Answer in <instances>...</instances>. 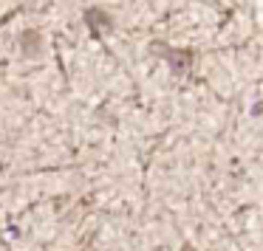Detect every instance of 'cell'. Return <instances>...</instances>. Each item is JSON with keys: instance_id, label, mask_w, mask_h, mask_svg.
Returning a JSON list of instances; mask_svg holds the SVG:
<instances>
[{"instance_id": "obj_1", "label": "cell", "mask_w": 263, "mask_h": 251, "mask_svg": "<svg viewBox=\"0 0 263 251\" xmlns=\"http://www.w3.org/2000/svg\"><path fill=\"white\" fill-rule=\"evenodd\" d=\"M85 20H88V26L93 29V37H99V26H105V29H110V26H114V20H110L105 12H99V9H88Z\"/></svg>"}, {"instance_id": "obj_2", "label": "cell", "mask_w": 263, "mask_h": 251, "mask_svg": "<svg viewBox=\"0 0 263 251\" xmlns=\"http://www.w3.org/2000/svg\"><path fill=\"white\" fill-rule=\"evenodd\" d=\"M161 54L173 62V68H187L190 59H193V54H190V51H173V48H161Z\"/></svg>"}, {"instance_id": "obj_3", "label": "cell", "mask_w": 263, "mask_h": 251, "mask_svg": "<svg viewBox=\"0 0 263 251\" xmlns=\"http://www.w3.org/2000/svg\"><path fill=\"white\" fill-rule=\"evenodd\" d=\"M184 251H193V248H190V245H187V248H184Z\"/></svg>"}]
</instances>
